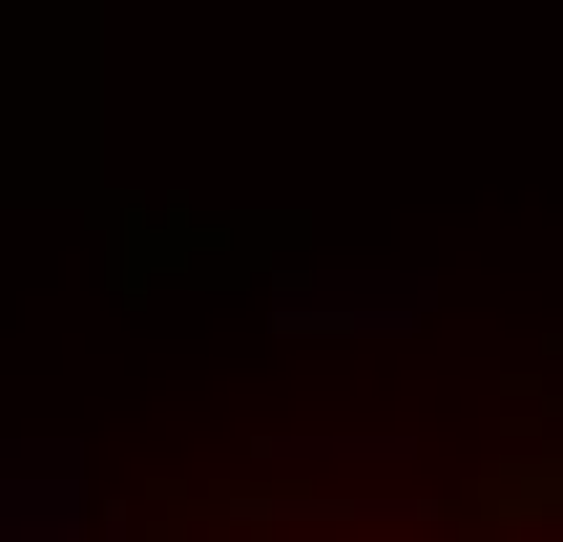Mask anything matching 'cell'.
<instances>
[{
	"mask_svg": "<svg viewBox=\"0 0 563 542\" xmlns=\"http://www.w3.org/2000/svg\"><path fill=\"white\" fill-rule=\"evenodd\" d=\"M209 542H418V522H209Z\"/></svg>",
	"mask_w": 563,
	"mask_h": 542,
	"instance_id": "cell-1",
	"label": "cell"
}]
</instances>
